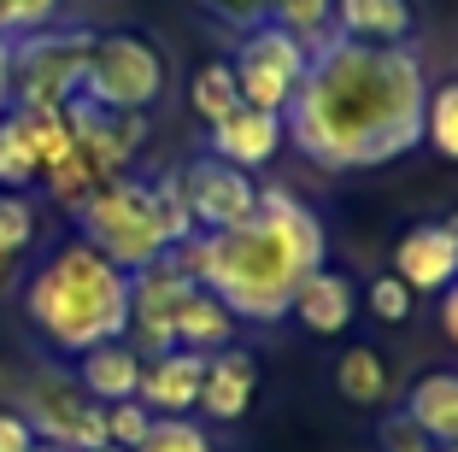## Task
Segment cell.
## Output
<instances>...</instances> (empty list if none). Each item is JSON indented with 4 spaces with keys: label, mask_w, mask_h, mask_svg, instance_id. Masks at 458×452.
I'll return each instance as SVG.
<instances>
[{
    "label": "cell",
    "mask_w": 458,
    "mask_h": 452,
    "mask_svg": "<svg viewBox=\"0 0 458 452\" xmlns=\"http://www.w3.org/2000/svg\"><path fill=\"white\" fill-rule=\"evenodd\" d=\"M394 277L411 294H441L446 282H458V212L405 229L394 241Z\"/></svg>",
    "instance_id": "cell-11"
},
{
    "label": "cell",
    "mask_w": 458,
    "mask_h": 452,
    "mask_svg": "<svg viewBox=\"0 0 458 452\" xmlns=\"http://www.w3.org/2000/svg\"><path fill=\"white\" fill-rule=\"evenodd\" d=\"M71 217H77V235L89 241L95 253H106L118 270H130V277L148 270V265H159V259L171 253L148 176H130V171L112 176V183H100Z\"/></svg>",
    "instance_id": "cell-4"
},
{
    "label": "cell",
    "mask_w": 458,
    "mask_h": 452,
    "mask_svg": "<svg viewBox=\"0 0 458 452\" xmlns=\"http://www.w3.org/2000/svg\"><path fill=\"white\" fill-rule=\"evenodd\" d=\"M13 118H18V130H24V141H30V153H36L41 171H47V165H59L71 147H77L65 107H13Z\"/></svg>",
    "instance_id": "cell-22"
},
{
    "label": "cell",
    "mask_w": 458,
    "mask_h": 452,
    "mask_svg": "<svg viewBox=\"0 0 458 452\" xmlns=\"http://www.w3.org/2000/svg\"><path fill=\"white\" fill-rule=\"evenodd\" d=\"M18 417L36 429L41 447H59V452L106 447V405H95L82 394V382L65 371H30L24 388H18Z\"/></svg>",
    "instance_id": "cell-7"
},
{
    "label": "cell",
    "mask_w": 458,
    "mask_h": 452,
    "mask_svg": "<svg viewBox=\"0 0 458 452\" xmlns=\"http://www.w3.org/2000/svg\"><path fill=\"white\" fill-rule=\"evenodd\" d=\"M405 417L423 429L429 447H458V371H429L405 394Z\"/></svg>",
    "instance_id": "cell-18"
},
{
    "label": "cell",
    "mask_w": 458,
    "mask_h": 452,
    "mask_svg": "<svg viewBox=\"0 0 458 452\" xmlns=\"http://www.w3.org/2000/svg\"><path fill=\"white\" fill-rule=\"evenodd\" d=\"M441 335L458 346V282H446V288H441Z\"/></svg>",
    "instance_id": "cell-36"
},
{
    "label": "cell",
    "mask_w": 458,
    "mask_h": 452,
    "mask_svg": "<svg viewBox=\"0 0 458 452\" xmlns=\"http://www.w3.org/2000/svg\"><path fill=\"white\" fill-rule=\"evenodd\" d=\"M148 183H153V206H159L165 247H182L189 235H200V229H194L189 200H182V176H176V171H165V176H148Z\"/></svg>",
    "instance_id": "cell-27"
},
{
    "label": "cell",
    "mask_w": 458,
    "mask_h": 452,
    "mask_svg": "<svg viewBox=\"0 0 458 452\" xmlns=\"http://www.w3.org/2000/svg\"><path fill=\"white\" fill-rule=\"evenodd\" d=\"M329 6H335V0H270V24L294 30V36L311 47V41L329 36Z\"/></svg>",
    "instance_id": "cell-28"
},
{
    "label": "cell",
    "mask_w": 458,
    "mask_h": 452,
    "mask_svg": "<svg viewBox=\"0 0 458 452\" xmlns=\"http://www.w3.org/2000/svg\"><path fill=\"white\" fill-rule=\"evenodd\" d=\"M206 153L224 165H235V171H259V165H270L276 153H283L288 130H283V112H259V107H235L224 124H212L206 130Z\"/></svg>",
    "instance_id": "cell-13"
},
{
    "label": "cell",
    "mask_w": 458,
    "mask_h": 452,
    "mask_svg": "<svg viewBox=\"0 0 458 452\" xmlns=\"http://www.w3.org/2000/svg\"><path fill=\"white\" fill-rule=\"evenodd\" d=\"M224 24H242V30H253V24H270V0H206Z\"/></svg>",
    "instance_id": "cell-34"
},
{
    "label": "cell",
    "mask_w": 458,
    "mask_h": 452,
    "mask_svg": "<svg viewBox=\"0 0 458 452\" xmlns=\"http://www.w3.org/2000/svg\"><path fill=\"white\" fill-rule=\"evenodd\" d=\"M189 288H200V282L182 277V270L171 265V253H165L159 265H148V270L130 277V329H123V341H130L141 359L176 346V311H182Z\"/></svg>",
    "instance_id": "cell-9"
},
{
    "label": "cell",
    "mask_w": 458,
    "mask_h": 452,
    "mask_svg": "<svg viewBox=\"0 0 458 452\" xmlns=\"http://www.w3.org/2000/svg\"><path fill=\"white\" fill-rule=\"evenodd\" d=\"M418 452H441V447H418Z\"/></svg>",
    "instance_id": "cell-39"
},
{
    "label": "cell",
    "mask_w": 458,
    "mask_h": 452,
    "mask_svg": "<svg viewBox=\"0 0 458 452\" xmlns=\"http://www.w3.org/2000/svg\"><path fill=\"white\" fill-rule=\"evenodd\" d=\"M36 183H41V165H36V153H30L18 118L6 112V118H0V188H6V194H30Z\"/></svg>",
    "instance_id": "cell-26"
},
{
    "label": "cell",
    "mask_w": 458,
    "mask_h": 452,
    "mask_svg": "<svg viewBox=\"0 0 458 452\" xmlns=\"http://www.w3.org/2000/svg\"><path fill=\"white\" fill-rule=\"evenodd\" d=\"M0 452H36V429L18 412H0Z\"/></svg>",
    "instance_id": "cell-35"
},
{
    "label": "cell",
    "mask_w": 458,
    "mask_h": 452,
    "mask_svg": "<svg viewBox=\"0 0 458 452\" xmlns=\"http://www.w3.org/2000/svg\"><path fill=\"white\" fill-rule=\"evenodd\" d=\"M171 265L212 288L242 323H283L294 288L329 265V229L288 188H259V212L217 235H189Z\"/></svg>",
    "instance_id": "cell-2"
},
{
    "label": "cell",
    "mask_w": 458,
    "mask_h": 452,
    "mask_svg": "<svg viewBox=\"0 0 458 452\" xmlns=\"http://www.w3.org/2000/svg\"><path fill=\"white\" fill-rule=\"evenodd\" d=\"M165 54L135 30H106L89 47V71H82V100H95L100 112H148L165 94Z\"/></svg>",
    "instance_id": "cell-5"
},
{
    "label": "cell",
    "mask_w": 458,
    "mask_h": 452,
    "mask_svg": "<svg viewBox=\"0 0 458 452\" xmlns=\"http://www.w3.org/2000/svg\"><path fill=\"white\" fill-rule=\"evenodd\" d=\"M288 318H294L300 329H311V335H341V329H352V277H341V270H329V265L311 270V277L294 288Z\"/></svg>",
    "instance_id": "cell-16"
},
{
    "label": "cell",
    "mask_w": 458,
    "mask_h": 452,
    "mask_svg": "<svg viewBox=\"0 0 458 452\" xmlns=\"http://www.w3.org/2000/svg\"><path fill=\"white\" fill-rule=\"evenodd\" d=\"M411 300H418V294L405 288L394 270H388V277H377V282H370V294H364V306H370V318H377V323H405V318H411Z\"/></svg>",
    "instance_id": "cell-32"
},
{
    "label": "cell",
    "mask_w": 458,
    "mask_h": 452,
    "mask_svg": "<svg viewBox=\"0 0 458 452\" xmlns=\"http://www.w3.org/2000/svg\"><path fill=\"white\" fill-rule=\"evenodd\" d=\"M148 429H153V412L141 405V399H118V405H106V447L135 452L141 440H148Z\"/></svg>",
    "instance_id": "cell-30"
},
{
    "label": "cell",
    "mask_w": 458,
    "mask_h": 452,
    "mask_svg": "<svg viewBox=\"0 0 458 452\" xmlns=\"http://www.w3.org/2000/svg\"><path fill=\"white\" fill-rule=\"evenodd\" d=\"M335 394L347 405H382L388 399V364L377 346H347L335 359Z\"/></svg>",
    "instance_id": "cell-21"
},
{
    "label": "cell",
    "mask_w": 458,
    "mask_h": 452,
    "mask_svg": "<svg viewBox=\"0 0 458 452\" xmlns=\"http://www.w3.org/2000/svg\"><path fill=\"white\" fill-rule=\"evenodd\" d=\"M135 452H212V435H206L194 417H153L148 440Z\"/></svg>",
    "instance_id": "cell-29"
},
{
    "label": "cell",
    "mask_w": 458,
    "mask_h": 452,
    "mask_svg": "<svg viewBox=\"0 0 458 452\" xmlns=\"http://www.w3.org/2000/svg\"><path fill=\"white\" fill-rule=\"evenodd\" d=\"M100 452H123V447H100Z\"/></svg>",
    "instance_id": "cell-40"
},
{
    "label": "cell",
    "mask_w": 458,
    "mask_h": 452,
    "mask_svg": "<svg viewBox=\"0 0 458 452\" xmlns=\"http://www.w3.org/2000/svg\"><path fill=\"white\" fill-rule=\"evenodd\" d=\"M418 6L411 0H335L329 6V36L359 41V47H411Z\"/></svg>",
    "instance_id": "cell-14"
},
{
    "label": "cell",
    "mask_w": 458,
    "mask_h": 452,
    "mask_svg": "<svg viewBox=\"0 0 458 452\" xmlns=\"http://www.w3.org/2000/svg\"><path fill=\"white\" fill-rule=\"evenodd\" d=\"M423 141L458 165V77L453 82H429V100H423Z\"/></svg>",
    "instance_id": "cell-25"
},
{
    "label": "cell",
    "mask_w": 458,
    "mask_h": 452,
    "mask_svg": "<svg viewBox=\"0 0 458 452\" xmlns=\"http://www.w3.org/2000/svg\"><path fill=\"white\" fill-rule=\"evenodd\" d=\"M200 382H206V353L171 346V353L141 359V388H135V399H141L153 417H189L194 405H200Z\"/></svg>",
    "instance_id": "cell-12"
},
{
    "label": "cell",
    "mask_w": 458,
    "mask_h": 452,
    "mask_svg": "<svg viewBox=\"0 0 458 452\" xmlns=\"http://www.w3.org/2000/svg\"><path fill=\"white\" fill-rule=\"evenodd\" d=\"M95 30H30L13 41V107H65L82 94Z\"/></svg>",
    "instance_id": "cell-6"
},
{
    "label": "cell",
    "mask_w": 458,
    "mask_h": 452,
    "mask_svg": "<svg viewBox=\"0 0 458 452\" xmlns=\"http://www.w3.org/2000/svg\"><path fill=\"white\" fill-rule=\"evenodd\" d=\"M259 394V359L247 346H224V353H206V382H200V405L212 423H242L247 405Z\"/></svg>",
    "instance_id": "cell-15"
},
{
    "label": "cell",
    "mask_w": 458,
    "mask_h": 452,
    "mask_svg": "<svg viewBox=\"0 0 458 452\" xmlns=\"http://www.w3.org/2000/svg\"><path fill=\"white\" fill-rule=\"evenodd\" d=\"M24 323L54 346L82 359L100 341H123L130 329V270L95 253L82 235L59 241L24 277Z\"/></svg>",
    "instance_id": "cell-3"
},
{
    "label": "cell",
    "mask_w": 458,
    "mask_h": 452,
    "mask_svg": "<svg viewBox=\"0 0 458 452\" xmlns=\"http://www.w3.org/2000/svg\"><path fill=\"white\" fill-rule=\"evenodd\" d=\"M441 452H458V447H441Z\"/></svg>",
    "instance_id": "cell-41"
},
{
    "label": "cell",
    "mask_w": 458,
    "mask_h": 452,
    "mask_svg": "<svg viewBox=\"0 0 458 452\" xmlns=\"http://www.w3.org/2000/svg\"><path fill=\"white\" fill-rule=\"evenodd\" d=\"M423 100H429V71L411 47H359L324 36L311 41L283 130L329 176L377 171L423 147Z\"/></svg>",
    "instance_id": "cell-1"
},
{
    "label": "cell",
    "mask_w": 458,
    "mask_h": 452,
    "mask_svg": "<svg viewBox=\"0 0 458 452\" xmlns=\"http://www.w3.org/2000/svg\"><path fill=\"white\" fill-rule=\"evenodd\" d=\"M377 440H382V452H418V447H429V440H423V429L411 423V417H382L377 423Z\"/></svg>",
    "instance_id": "cell-33"
},
{
    "label": "cell",
    "mask_w": 458,
    "mask_h": 452,
    "mask_svg": "<svg viewBox=\"0 0 458 452\" xmlns=\"http://www.w3.org/2000/svg\"><path fill=\"white\" fill-rule=\"evenodd\" d=\"M77 382L95 405H118V399H135L141 388V353L130 341H100L77 359Z\"/></svg>",
    "instance_id": "cell-17"
},
{
    "label": "cell",
    "mask_w": 458,
    "mask_h": 452,
    "mask_svg": "<svg viewBox=\"0 0 458 452\" xmlns=\"http://www.w3.org/2000/svg\"><path fill=\"white\" fill-rule=\"evenodd\" d=\"M36 452H59V447H41V440H36Z\"/></svg>",
    "instance_id": "cell-38"
},
{
    "label": "cell",
    "mask_w": 458,
    "mask_h": 452,
    "mask_svg": "<svg viewBox=\"0 0 458 452\" xmlns=\"http://www.w3.org/2000/svg\"><path fill=\"white\" fill-rule=\"evenodd\" d=\"M176 176H182V200H189L194 229H200V235L235 229V224H247V217L259 212V183H253V171H235V165L200 153V159H189Z\"/></svg>",
    "instance_id": "cell-10"
},
{
    "label": "cell",
    "mask_w": 458,
    "mask_h": 452,
    "mask_svg": "<svg viewBox=\"0 0 458 452\" xmlns=\"http://www.w3.org/2000/svg\"><path fill=\"white\" fill-rule=\"evenodd\" d=\"M189 107H194V118H200L206 130H212V124H224L229 112L242 107V89H235L229 59H206V65L189 77Z\"/></svg>",
    "instance_id": "cell-23"
},
{
    "label": "cell",
    "mask_w": 458,
    "mask_h": 452,
    "mask_svg": "<svg viewBox=\"0 0 458 452\" xmlns=\"http://www.w3.org/2000/svg\"><path fill=\"white\" fill-rule=\"evenodd\" d=\"M306 59L311 47L283 24H253L235 54H229V71H235V89H242V107L259 112H288L300 77H306Z\"/></svg>",
    "instance_id": "cell-8"
},
{
    "label": "cell",
    "mask_w": 458,
    "mask_h": 452,
    "mask_svg": "<svg viewBox=\"0 0 458 452\" xmlns=\"http://www.w3.org/2000/svg\"><path fill=\"white\" fill-rule=\"evenodd\" d=\"M36 229H41L36 200H30V194H6V188H0V288H13L24 253L36 247Z\"/></svg>",
    "instance_id": "cell-20"
},
{
    "label": "cell",
    "mask_w": 458,
    "mask_h": 452,
    "mask_svg": "<svg viewBox=\"0 0 458 452\" xmlns=\"http://www.w3.org/2000/svg\"><path fill=\"white\" fill-rule=\"evenodd\" d=\"M100 183H112V176L100 171V165L89 159L82 147H71L59 165H47V171H41V188H47V200H54V206H65V212H77V206L95 194Z\"/></svg>",
    "instance_id": "cell-24"
},
{
    "label": "cell",
    "mask_w": 458,
    "mask_h": 452,
    "mask_svg": "<svg viewBox=\"0 0 458 452\" xmlns=\"http://www.w3.org/2000/svg\"><path fill=\"white\" fill-rule=\"evenodd\" d=\"M59 6H65V0H0V36L18 41V36H30V30H47L59 18Z\"/></svg>",
    "instance_id": "cell-31"
},
{
    "label": "cell",
    "mask_w": 458,
    "mask_h": 452,
    "mask_svg": "<svg viewBox=\"0 0 458 452\" xmlns=\"http://www.w3.org/2000/svg\"><path fill=\"white\" fill-rule=\"evenodd\" d=\"M235 329H242V318L212 288H189V300L176 311V346H189V353H224V346H235Z\"/></svg>",
    "instance_id": "cell-19"
},
{
    "label": "cell",
    "mask_w": 458,
    "mask_h": 452,
    "mask_svg": "<svg viewBox=\"0 0 458 452\" xmlns=\"http://www.w3.org/2000/svg\"><path fill=\"white\" fill-rule=\"evenodd\" d=\"M13 112V41L0 36V118Z\"/></svg>",
    "instance_id": "cell-37"
}]
</instances>
